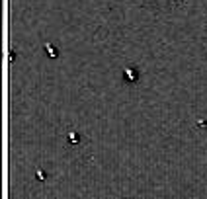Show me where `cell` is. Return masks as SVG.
I'll list each match as a JSON object with an SVG mask.
<instances>
[{"label": "cell", "instance_id": "obj_1", "mask_svg": "<svg viewBox=\"0 0 207 199\" xmlns=\"http://www.w3.org/2000/svg\"><path fill=\"white\" fill-rule=\"evenodd\" d=\"M123 78H125L127 84H133V82H137L139 80V72L135 68H127L125 72H123Z\"/></svg>", "mask_w": 207, "mask_h": 199}, {"label": "cell", "instance_id": "obj_4", "mask_svg": "<svg viewBox=\"0 0 207 199\" xmlns=\"http://www.w3.org/2000/svg\"><path fill=\"white\" fill-rule=\"evenodd\" d=\"M35 176H37V180H45V172H43V170H37Z\"/></svg>", "mask_w": 207, "mask_h": 199}, {"label": "cell", "instance_id": "obj_2", "mask_svg": "<svg viewBox=\"0 0 207 199\" xmlns=\"http://www.w3.org/2000/svg\"><path fill=\"white\" fill-rule=\"evenodd\" d=\"M45 49H47V55H49V57H57V55H59V51L53 47V45H47Z\"/></svg>", "mask_w": 207, "mask_h": 199}, {"label": "cell", "instance_id": "obj_3", "mask_svg": "<svg viewBox=\"0 0 207 199\" xmlns=\"http://www.w3.org/2000/svg\"><path fill=\"white\" fill-rule=\"evenodd\" d=\"M69 141H70V143H78V141H80V137H78L76 133H69Z\"/></svg>", "mask_w": 207, "mask_h": 199}]
</instances>
